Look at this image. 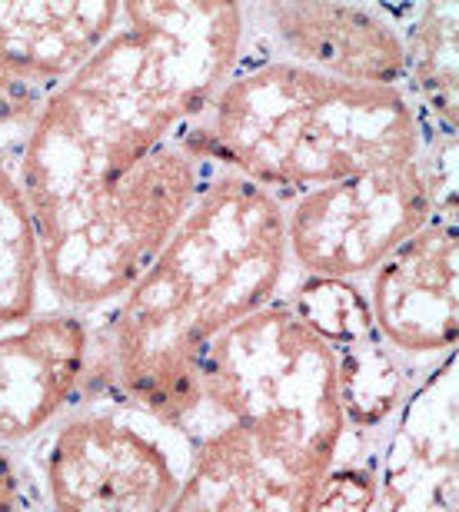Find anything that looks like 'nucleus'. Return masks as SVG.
Returning a JSON list of instances; mask_svg holds the SVG:
<instances>
[{
    "label": "nucleus",
    "instance_id": "f257e3e1",
    "mask_svg": "<svg viewBox=\"0 0 459 512\" xmlns=\"http://www.w3.org/2000/svg\"><path fill=\"white\" fill-rule=\"evenodd\" d=\"M243 47L247 4L127 0L114 34L50 94L14 173L67 310L107 313L220 170L180 133Z\"/></svg>",
    "mask_w": 459,
    "mask_h": 512
},
{
    "label": "nucleus",
    "instance_id": "f03ea898",
    "mask_svg": "<svg viewBox=\"0 0 459 512\" xmlns=\"http://www.w3.org/2000/svg\"><path fill=\"white\" fill-rule=\"evenodd\" d=\"M193 433L190 473L163 512H313L346 439L340 356L287 296L207 350Z\"/></svg>",
    "mask_w": 459,
    "mask_h": 512
},
{
    "label": "nucleus",
    "instance_id": "7ed1b4c3",
    "mask_svg": "<svg viewBox=\"0 0 459 512\" xmlns=\"http://www.w3.org/2000/svg\"><path fill=\"white\" fill-rule=\"evenodd\" d=\"M287 270L283 197L220 167L107 310L104 350L94 346L107 360L104 386L193 433L203 356L230 326L277 300Z\"/></svg>",
    "mask_w": 459,
    "mask_h": 512
},
{
    "label": "nucleus",
    "instance_id": "20e7f679",
    "mask_svg": "<svg viewBox=\"0 0 459 512\" xmlns=\"http://www.w3.org/2000/svg\"><path fill=\"white\" fill-rule=\"evenodd\" d=\"M180 140L287 200L416 163L433 137L400 87L346 84L243 47L237 70Z\"/></svg>",
    "mask_w": 459,
    "mask_h": 512
},
{
    "label": "nucleus",
    "instance_id": "39448f33",
    "mask_svg": "<svg viewBox=\"0 0 459 512\" xmlns=\"http://www.w3.org/2000/svg\"><path fill=\"white\" fill-rule=\"evenodd\" d=\"M27 443L30 503L44 512H163L190 473L197 436L114 386H94Z\"/></svg>",
    "mask_w": 459,
    "mask_h": 512
},
{
    "label": "nucleus",
    "instance_id": "423d86ee",
    "mask_svg": "<svg viewBox=\"0 0 459 512\" xmlns=\"http://www.w3.org/2000/svg\"><path fill=\"white\" fill-rule=\"evenodd\" d=\"M94 316L50 293L37 233L10 163H0V446H24L87 386Z\"/></svg>",
    "mask_w": 459,
    "mask_h": 512
},
{
    "label": "nucleus",
    "instance_id": "0eeeda50",
    "mask_svg": "<svg viewBox=\"0 0 459 512\" xmlns=\"http://www.w3.org/2000/svg\"><path fill=\"white\" fill-rule=\"evenodd\" d=\"M459 203L456 140H430L416 163L370 170L283 200L287 256L300 280L363 283L440 207Z\"/></svg>",
    "mask_w": 459,
    "mask_h": 512
},
{
    "label": "nucleus",
    "instance_id": "6e6552de",
    "mask_svg": "<svg viewBox=\"0 0 459 512\" xmlns=\"http://www.w3.org/2000/svg\"><path fill=\"white\" fill-rule=\"evenodd\" d=\"M376 336L420 376L459 343V203L440 207L366 276Z\"/></svg>",
    "mask_w": 459,
    "mask_h": 512
},
{
    "label": "nucleus",
    "instance_id": "1a4fd4ad",
    "mask_svg": "<svg viewBox=\"0 0 459 512\" xmlns=\"http://www.w3.org/2000/svg\"><path fill=\"white\" fill-rule=\"evenodd\" d=\"M247 50L346 84L403 90L406 80L403 10L390 4H247Z\"/></svg>",
    "mask_w": 459,
    "mask_h": 512
},
{
    "label": "nucleus",
    "instance_id": "9d476101",
    "mask_svg": "<svg viewBox=\"0 0 459 512\" xmlns=\"http://www.w3.org/2000/svg\"><path fill=\"white\" fill-rule=\"evenodd\" d=\"M373 512H459L456 353L416 376L386 423Z\"/></svg>",
    "mask_w": 459,
    "mask_h": 512
},
{
    "label": "nucleus",
    "instance_id": "9b49d317",
    "mask_svg": "<svg viewBox=\"0 0 459 512\" xmlns=\"http://www.w3.org/2000/svg\"><path fill=\"white\" fill-rule=\"evenodd\" d=\"M117 24V0H0V67L44 87H60L97 54Z\"/></svg>",
    "mask_w": 459,
    "mask_h": 512
},
{
    "label": "nucleus",
    "instance_id": "f8f14e48",
    "mask_svg": "<svg viewBox=\"0 0 459 512\" xmlns=\"http://www.w3.org/2000/svg\"><path fill=\"white\" fill-rule=\"evenodd\" d=\"M406 80L403 90L420 110L433 140H456L459 114V4H413L403 10Z\"/></svg>",
    "mask_w": 459,
    "mask_h": 512
},
{
    "label": "nucleus",
    "instance_id": "ddd939ff",
    "mask_svg": "<svg viewBox=\"0 0 459 512\" xmlns=\"http://www.w3.org/2000/svg\"><path fill=\"white\" fill-rule=\"evenodd\" d=\"M287 300L303 316V323L313 333H320L330 346H350L356 340H363V336L376 333L360 283L297 280Z\"/></svg>",
    "mask_w": 459,
    "mask_h": 512
},
{
    "label": "nucleus",
    "instance_id": "4468645a",
    "mask_svg": "<svg viewBox=\"0 0 459 512\" xmlns=\"http://www.w3.org/2000/svg\"><path fill=\"white\" fill-rule=\"evenodd\" d=\"M380 439H343V449L323 479L313 512H373Z\"/></svg>",
    "mask_w": 459,
    "mask_h": 512
},
{
    "label": "nucleus",
    "instance_id": "2eb2a0df",
    "mask_svg": "<svg viewBox=\"0 0 459 512\" xmlns=\"http://www.w3.org/2000/svg\"><path fill=\"white\" fill-rule=\"evenodd\" d=\"M54 90L0 67V163H17Z\"/></svg>",
    "mask_w": 459,
    "mask_h": 512
},
{
    "label": "nucleus",
    "instance_id": "dca6fc26",
    "mask_svg": "<svg viewBox=\"0 0 459 512\" xmlns=\"http://www.w3.org/2000/svg\"><path fill=\"white\" fill-rule=\"evenodd\" d=\"M30 489L24 476V463L17 459L14 446H0V512H30Z\"/></svg>",
    "mask_w": 459,
    "mask_h": 512
}]
</instances>
